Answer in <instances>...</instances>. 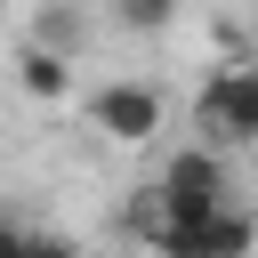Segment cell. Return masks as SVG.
Instances as JSON below:
<instances>
[{
  "instance_id": "cell-1",
  "label": "cell",
  "mask_w": 258,
  "mask_h": 258,
  "mask_svg": "<svg viewBox=\"0 0 258 258\" xmlns=\"http://www.w3.org/2000/svg\"><path fill=\"white\" fill-rule=\"evenodd\" d=\"M153 210L161 218H210V210H226V161L210 145L169 153V169L153 177Z\"/></svg>"
},
{
  "instance_id": "cell-2",
  "label": "cell",
  "mask_w": 258,
  "mask_h": 258,
  "mask_svg": "<svg viewBox=\"0 0 258 258\" xmlns=\"http://www.w3.org/2000/svg\"><path fill=\"white\" fill-rule=\"evenodd\" d=\"M153 250H161V258H250V250H258V226L226 202V210H210V218H161V226H153Z\"/></svg>"
},
{
  "instance_id": "cell-3",
  "label": "cell",
  "mask_w": 258,
  "mask_h": 258,
  "mask_svg": "<svg viewBox=\"0 0 258 258\" xmlns=\"http://www.w3.org/2000/svg\"><path fill=\"white\" fill-rule=\"evenodd\" d=\"M89 129L113 137V145H145V137L161 129V89H153V81H105V89L89 97Z\"/></svg>"
},
{
  "instance_id": "cell-4",
  "label": "cell",
  "mask_w": 258,
  "mask_h": 258,
  "mask_svg": "<svg viewBox=\"0 0 258 258\" xmlns=\"http://www.w3.org/2000/svg\"><path fill=\"white\" fill-rule=\"evenodd\" d=\"M202 129L258 145V64H226V73L202 81Z\"/></svg>"
},
{
  "instance_id": "cell-5",
  "label": "cell",
  "mask_w": 258,
  "mask_h": 258,
  "mask_svg": "<svg viewBox=\"0 0 258 258\" xmlns=\"http://www.w3.org/2000/svg\"><path fill=\"white\" fill-rule=\"evenodd\" d=\"M16 81H24L40 105H64V89H73V64H64V48H48V40H24V48H16Z\"/></svg>"
},
{
  "instance_id": "cell-6",
  "label": "cell",
  "mask_w": 258,
  "mask_h": 258,
  "mask_svg": "<svg viewBox=\"0 0 258 258\" xmlns=\"http://www.w3.org/2000/svg\"><path fill=\"white\" fill-rule=\"evenodd\" d=\"M0 258H81V250H73L64 234H8Z\"/></svg>"
},
{
  "instance_id": "cell-7",
  "label": "cell",
  "mask_w": 258,
  "mask_h": 258,
  "mask_svg": "<svg viewBox=\"0 0 258 258\" xmlns=\"http://www.w3.org/2000/svg\"><path fill=\"white\" fill-rule=\"evenodd\" d=\"M169 8H177V0H113V16H121V24H137V32H161V24H169Z\"/></svg>"
},
{
  "instance_id": "cell-8",
  "label": "cell",
  "mask_w": 258,
  "mask_h": 258,
  "mask_svg": "<svg viewBox=\"0 0 258 258\" xmlns=\"http://www.w3.org/2000/svg\"><path fill=\"white\" fill-rule=\"evenodd\" d=\"M40 40L73 56V40H81V16H73V8H48V16H40Z\"/></svg>"
},
{
  "instance_id": "cell-9",
  "label": "cell",
  "mask_w": 258,
  "mask_h": 258,
  "mask_svg": "<svg viewBox=\"0 0 258 258\" xmlns=\"http://www.w3.org/2000/svg\"><path fill=\"white\" fill-rule=\"evenodd\" d=\"M250 258H258V250H250Z\"/></svg>"
}]
</instances>
